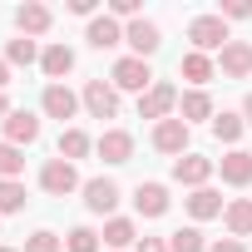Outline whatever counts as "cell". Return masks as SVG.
<instances>
[{"label":"cell","mask_w":252,"mask_h":252,"mask_svg":"<svg viewBox=\"0 0 252 252\" xmlns=\"http://www.w3.org/2000/svg\"><path fill=\"white\" fill-rule=\"evenodd\" d=\"M109 84H114L119 94H149L158 79H154L149 60H139V55H119V60H114V69H109Z\"/></svg>","instance_id":"cell-1"},{"label":"cell","mask_w":252,"mask_h":252,"mask_svg":"<svg viewBox=\"0 0 252 252\" xmlns=\"http://www.w3.org/2000/svg\"><path fill=\"white\" fill-rule=\"evenodd\" d=\"M232 40V30H227V20L222 15H193L188 20V45L198 50V55H222V45Z\"/></svg>","instance_id":"cell-2"},{"label":"cell","mask_w":252,"mask_h":252,"mask_svg":"<svg viewBox=\"0 0 252 252\" xmlns=\"http://www.w3.org/2000/svg\"><path fill=\"white\" fill-rule=\"evenodd\" d=\"M40 188H45L50 198H69V193L84 188V178H79L74 163H64V158H45V168H40Z\"/></svg>","instance_id":"cell-3"},{"label":"cell","mask_w":252,"mask_h":252,"mask_svg":"<svg viewBox=\"0 0 252 252\" xmlns=\"http://www.w3.org/2000/svg\"><path fill=\"white\" fill-rule=\"evenodd\" d=\"M213 173H218V158H203V154H183V158H173V183H183L188 193L193 188H208L213 183Z\"/></svg>","instance_id":"cell-4"},{"label":"cell","mask_w":252,"mask_h":252,"mask_svg":"<svg viewBox=\"0 0 252 252\" xmlns=\"http://www.w3.org/2000/svg\"><path fill=\"white\" fill-rule=\"evenodd\" d=\"M79 104L89 109V119H119V89L109 79H89L79 89Z\"/></svg>","instance_id":"cell-5"},{"label":"cell","mask_w":252,"mask_h":252,"mask_svg":"<svg viewBox=\"0 0 252 252\" xmlns=\"http://www.w3.org/2000/svg\"><path fill=\"white\" fill-rule=\"evenodd\" d=\"M173 114H178V89H173L168 79H158L149 94H139V119L163 124V119H173Z\"/></svg>","instance_id":"cell-6"},{"label":"cell","mask_w":252,"mask_h":252,"mask_svg":"<svg viewBox=\"0 0 252 252\" xmlns=\"http://www.w3.org/2000/svg\"><path fill=\"white\" fill-rule=\"evenodd\" d=\"M173 208V198H168V183H158V178H144V183H134V213L139 218H163Z\"/></svg>","instance_id":"cell-7"},{"label":"cell","mask_w":252,"mask_h":252,"mask_svg":"<svg viewBox=\"0 0 252 252\" xmlns=\"http://www.w3.org/2000/svg\"><path fill=\"white\" fill-rule=\"evenodd\" d=\"M188 139H193V129H188L178 114L163 119V124H154V149L168 154V158H183V154H188Z\"/></svg>","instance_id":"cell-8"},{"label":"cell","mask_w":252,"mask_h":252,"mask_svg":"<svg viewBox=\"0 0 252 252\" xmlns=\"http://www.w3.org/2000/svg\"><path fill=\"white\" fill-rule=\"evenodd\" d=\"M79 109H84V104H79V94H74L69 84H45V94H40V114H45V119H60V124H64V119H74Z\"/></svg>","instance_id":"cell-9"},{"label":"cell","mask_w":252,"mask_h":252,"mask_svg":"<svg viewBox=\"0 0 252 252\" xmlns=\"http://www.w3.org/2000/svg\"><path fill=\"white\" fill-rule=\"evenodd\" d=\"M79 193H84V208L99 213V218H114V208H119V198H124V188H119L114 178H89Z\"/></svg>","instance_id":"cell-10"},{"label":"cell","mask_w":252,"mask_h":252,"mask_svg":"<svg viewBox=\"0 0 252 252\" xmlns=\"http://www.w3.org/2000/svg\"><path fill=\"white\" fill-rule=\"evenodd\" d=\"M94 154H99L104 163H129V158H134V134H129V129H114V124H109V129L94 139Z\"/></svg>","instance_id":"cell-11"},{"label":"cell","mask_w":252,"mask_h":252,"mask_svg":"<svg viewBox=\"0 0 252 252\" xmlns=\"http://www.w3.org/2000/svg\"><path fill=\"white\" fill-rule=\"evenodd\" d=\"M99 237H104V252H134L139 247V222L114 213V218H104V232Z\"/></svg>","instance_id":"cell-12"},{"label":"cell","mask_w":252,"mask_h":252,"mask_svg":"<svg viewBox=\"0 0 252 252\" xmlns=\"http://www.w3.org/2000/svg\"><path fill=\"white\" fill-rule=\"evenodd\" d=\"M124 45H129V55L149 60V55H158V45H163V30H158L154 20H134V25H124Z\"/></svg>","instance_id":"cell-13"},{"label":"cell","mask_w":252,"mask_h":252,"mask_svg":"<svg viewBox=\"0 0 252 252\" xmlns=\"http://www.w3.org/2000/svg\"><path fill=\"white\" fill-rule=\"evenodd\" d=\"M50 25H55V10H50V5H40V0H25V5L15 10V30H20L25 40L50 35Z\"/></svg>","instance_id":"cell-14"},{"label":"cell","mask_w":252,"mask_h":252,"mask_svg":"<svg viewBox=\"0 0 252 252\" xmlns=\"http://www.w3.org/2000/svg\"><path fill=\"white\" fill-rule=\"evenodd\" d=\"M218 74L222 79H247L252 74V45L247 40H227L222 55H218Z\"/></svg>","instance_id":"cell-15"},{"label":"cell","mask_w":252,"mask_h":252,"mask_svg":"<svg viewBox=\"0 0 252 252\" xmlns=\"http://www.w3.org/2000/svg\"><path fill=\"white\" fill-rule=\"evenodd\" d=\"M0 129H5V144L30 149V144L40 139V114H30V109H10V119L0 124Z\"/></svg>","instance_id":"cell-16"},{"label":"cell","mask_w":252,"mask_h":252,"mask_svg":"<svg viewBox=\"0 0 252 252\" xmlns=\"http://www.w3.org/2000/svg\"><path fill=\"white\" fill-rule=\"evenodd\" d=\"M178 119L188 124H203V119H218V104H213V94L208 89H188V94H178Z\"/></svg>","instance_id":"cell-17"},{"label":"cell","mask_w":252,"mask_h":252,"mask_svg":"<svg viewBox=\"0 0 252 252\" xmlns=\"http://www.w3.org/2000/svg\"><path fill=\"white\" fill-rule=\"evenodd\" d=\"M84 40H89L94 50H119V45H124V25L104 10V15H94V20L84 25Z\"/></svg>","instance_id":"cell-18"},{"label":"cell","mask_w":252,"mask_h":252,"mask_svg":"<svg viewBox=\"0 0 252 252\" xmlns=\"http://www.w3.org/2000/svg\"><path fill=\"white\" fill-rule=\"evenodd\" d=\"M40 69H45V79H50V84H64V74H74V50H69L64 40L45 45V55H40Z\"/></svg>","instance_id":"cell-19"},{"label":"cell","mask_w":252,"mask_h":252,"mask_svg":"<svg viewBox=\"0 0 252 252\" xmlns=\"http://www.w3.org/2000/svg\"><path fill=\"white\" fill-rule=\"evenodd\" d=\"M183 203H188V218H193V222H208V218H222V208H227V198H222V193H218L213 183H208V188H193V193H188Z\"/></svg>","instance_id":"cell-20"},{"label":"cell","mask_w":252,"mask_h":252,"mask_svg":"<svg viewBox=\"0 0 252 252\" xmlns=\"http://www.w3.org/2000/svg\"><path fill=\"white\" fill-rule=\"evenodd\" d=\"M218 173H222L227 188H247V183H252V154H247V149H227V154L218 158Z\"/></svg>","instance_id":"cell-21"},{"label":"cell","mask_w":252,"mask_h":252,"mask_svg":"<svg viewBox=\"0 0 252 252\" xmlns=\"http://www.w3.org/2000/svg\"><path fill=\"white\" fill-rule=\"evenodd\" d=\"M89 154H94V139H89L84 129H74V124H64V129H60V144H55V158L79 163V158H89Z\"/></svg>","instance_id":"cell-22"},{"label":"cell","mask_w":252,"mask_h":252,"mask_svg":"<svg viewBox=\"0 0 252 252\" xmlns=\"http://www.w3.org/2000/svg\"><path fill=\"white\" fill-rule=\"evenodd\" d=\"M178 74H183L193 89H203L208 79H218V60H213V55H198V50H188V55L178 60Z\"/></svg>","instance_id":"cell-23"},{"label":"cell","mask_w":252,"mask_h":252,"mask_svg":"<svg viewBox=\"0 0 252 252\" xmlns=\"http://www.w3.org/2000/svg\"><path fill=\"white\" fill-rule=\"evenodd\" d=\"M222 227H227V237H252V198H227V208H222Z\"/></svg>","instance_id":"cell-24"},{"label":"cell","mask_w":252,"mask_h":252,"mask_svg":"<svg viewBox=\"0 0 252 252\" xmlns=\"http://www.w3.org/2000/svg\"><path fill=\"white\" fill-rule=\"evenodd\" d=\"M213 134H218V144L237 149V144H242V134H247V119H242V109H218V119H213Z\"/></svg>","instance_id":"cell-25"},{"label":"cell","mask_w":252,"mask_h":252,"mask_svg":"<svg viewBox=\"0 0 252 252\" xmlns=\"http://www.w3.org/2000/svg\"><path fill=\"white\" fill-rule=\"evenodd\" d=\"M40 55H45V50H40V40H25V35H15V40L5 45V64H10V69H15V64H25V69H30V64H40Z\"/></svg>","instance_id":"cell-26"},{"label":"cell","mask_w":252,"mask_h":252,"mask_svg":"<svg viewBox=\"0 0 252 252\" xmlns=\"http://www.w3.org/2000/svg\"><path fill=\"white\" fill-rule=\"evenodd\" d=\"M25 203H30V193H25V183H20V178H0V218L25 213Z\"/></svg>","instance_id":"cell-27"},{"label":"cell","mask_w":252,"mask_h":252,"mask_svg":"<svg viewBox=\"0 0 252 252\" xmlns=\"http://www.w3.org/2000/svg\"><path fill=\"white\" fill-rule=\"evenodd\" d=\"M168 252H208L203 227H178V232H168Z\"/></svg>","instance_id":"cell-28"},{"label":"cell","mask_w":252,"mask_h":252,"mask_svg":"<svg viewBox=\"0 0 252 252\" xmlns=\"http://www.w3.org/2000/svg\"><path fill=\"white\" fill-rule=\"evenodd\" d=\"M64 247H69V252H104V247H99V232H94L89 222L69 227V232H64Z\"/></svg>","instance_id":"cell-29"},{"label":"cell","mask_w":252,"mask_h":252,"mask_svg":"<svg viewBox=\"0 0 252 252\" xmlns=\"http://www.w3.org/2000/svg\"><path fill=\"white\" fill-rule=\"evenodd\" d=\"M20 173H25V149L0 139V178H20Z\"/></svg>","instance_id":"cell-30"},{"label":"cell","mask_w":252,"mask_h":252,"mask_svg":"<svg viewBox=\"0 0 252 252\" xmlns=\"http://www.w3.org/2000/svg\"><path fill=\"white\" fill-rule=\"evenodd\" d=\"M25 252H64V237H60V232H50V227H40V232H30V237H25Z\"/></svg>","instance_id":"cell-31"},{"label":"cell","mask_w":252,"mask_h":252,"mask_svg":"<svg viewBox=\"0 0 252 252\" xmlns=\"http://www.w3.org/2000/svg\"><path fill=\"white\" fill-rule=\"evenodd\" d=\"M218 15H222V20H252V0H227Z\"/></svg>","instance_id":"cell-32"},{"label":"cell","mask_w":252,"mask_h":252,"mask_svg":"<svg viewBox=\"0 0 252 252\" xmlns=\"http://www.w3.org/2000/svg\"><path fill=\"white\" fill-rule=\"evenodd\" d=\"M69 15H84V20H94V15H99V0H69Z\"/></svg>","instance_id":"cell-33"},{"label":"cell","mask_w":252,"mask_h":252,"mask_svg":"<svg viewBox=\"0 0 252 252\" xmlns=\"http://www.w3.org/2000/svg\"><path fill=\"white\" fill-rule=\"evenodd\" d=\"M208 252H247V242H237V237H218V242H208Z\"/></svg>","instance_id":"cell-34"},{"label":"cell","mask_w":252,"mask_h":252,"mask_svg":"<svg viewBox=\"0 0 252 252\" xmlns=\"http://www.w3.org/2000/svg\"><path fill=\"white\" fill-rule=\"evenodd\" d=\"M134 252H168V237H139Z\"/></svg>","instance_id":"cell-35"},{"label":"cell","mask_w":252,"mask_h":252,"mask_svg":"<svg viewBox=\"0 0 252 252\" xmlns=\"http://www.w3.org/2000/svg\"><path fill=\"white\" fill-rule=\"evenodd\" d=\"M5 84H10V64H5V55H0V94H5Z\"/></svg>","instance_id":"cell-36"},{"label":"cell","mask_w":252,"mask_h":252,"mask_svg":"<svg viewBox=\"0 0 252 252\" xmlns=\"http://www.w3.org/2000/svg\"><path fill=\"white\" fill-rule=\"evenodd\" d=\"M242 119H247V129H252V94L242 99Z\"/></svg>","instance_id":"cell-37"},{"label":"cell","mask_w":252,"mask_h":252,"mask_svg":"<svg viewBox=\"0 0 252 252\" xmlns=\"http://www.w3.org/2000/svg\"><path fill=\"white\" fill-rule=\"evenodd\" d=\"M5 119H10V99H5V94H0V124H5Z\"/></svg>","instance_id":"cell-38"},{"label":"cell","mask_w":252,"mask_h":252,"mask_svg":"<svg viewBox=\"0 0 252 252\" xmlns=\"http://www.w3.org/2000/svg\"><path fill=\"white\" fill-rule=\"evenodd\" d=\"M0 252H15V247H5V242H0Z\"/></svg>","instance_id":"cell-39"}]
</instances>
